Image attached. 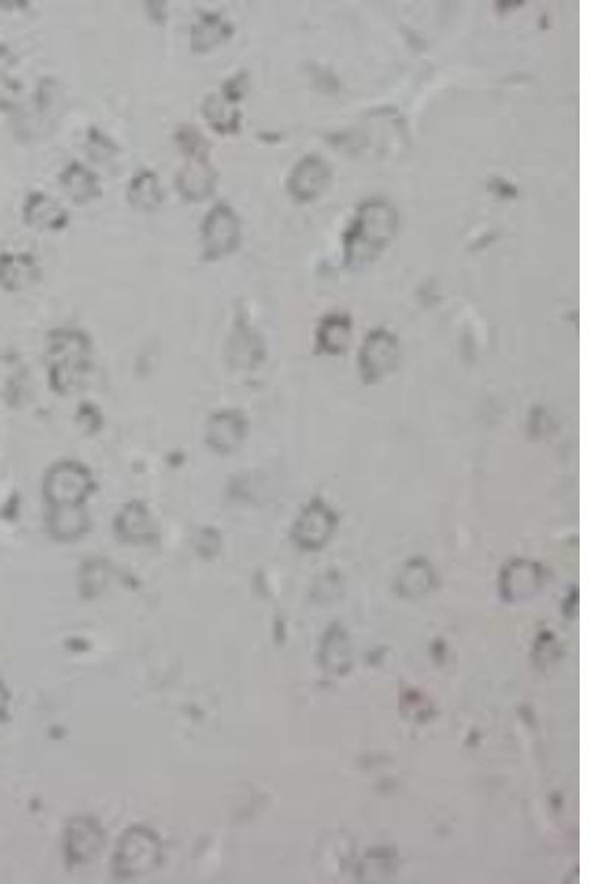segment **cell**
Returning a JSON list of instances; mask_svg holds the SVG:
<instances>
[{"label":"cell","mask_w":590,"mask_h":884,"mask_svg":"<svg viewBox=\"0 0 590 884\" xmlns=\"http://www.w3.org/2000/svg\"><path fill=\"white\" fill-rule=\"evenodd\" d=\"M130 207L139 213H152L161 207L164 201L160 179L151 170H141L130 180L126 192Z\"/></svg>","instance_id":"cell-18"},{"label":"cell","mask_w":590,"mask_h":884,"mask_svg":"<svg viewBox=\"0 0 590 884\" xmlns=\"http://www.w3.org/2000/svg\"><path fill=\"white\" fill-rule=\"evenodd\" d=\"M42 270L29 252H2L0 254V288L20 292L36 285Z\"/></svg>","instance_id":"cell-11"},{"label":"cell","mask_w":590,"mask_h":884,"mask_svg":"<svg viewBox=\"0 0 590 884\" xmlns=\"http://www.w3.org/2000/svg\"><path fill=\"white\" fill-rule=\"evenodd\" d=\"M145 5H147L148 17L154 23L160 24V26L166 24L167 17H169V9H167L166 2H147Z\"/></svg>","instance_id":"cell-27"},{"label":"cell","mask_w":590,"mask_h":884,"mask_svg":"<svg viewBox=\"0 0 590 884\" xmlns=\"http://www.w3.org/2000/svg\"><path fill=\"white\" fill-rule=\"evenodd\" d=\"M228 360L235 367H254L263 359V344L253 329L245 325H236L229 338Z\"/></svg>","instance_id":"cell-20"},{"label":"cell","mask_w":590,"mask_h":884,"mask_svg":"<svg viewBox=\"0 0 590 884\" xmlns=\"http://www.w3.org/2000/svg\"><path fill=\"white\" fill-rule=\"evenodd\" d=\"M59 183L68 198L79 207H85L102 196L98 176L77 161L68 164L59 174Z\"/></svg>","instance_id":"cell-16"},{"label":"cell","mask_w":590,"mask_h":884,"mask_svg":"<svg viewBox=\"0 0 590 884\" xmlns=\"http://www.w3.org/2000/svg\"><path fill=\"white\" fill-rule=\"evenodd\" d=\"M234 26L220 14H201L191 28V51L195 55H206L219 48L234 36Z\"/></svg>","instance_id":"cell-15"},{"label":"cell","mask_w":590,"mask_h":884,"mask_svg":"<svg viewBox=\"0 0 590 884\" xmlns=\"http://www.w3.org/2000/svg\"><path fill=\"white\" fill-rule=\"evenodd\" d=\"M23 219L27 226L45 232H61L70 223L68 211L43 192H33L27 196L23 207Z\"/></svg>","instance_id":"cell-12"},{"label":"cell","mask_w":590,"mask_h":884,"mask_svg":"<svg viewBox=\"0 0 590 884\" xmlns=\"http://www.w3.org/2000/svg\"><path fill=\"white\" fill-rule=\"evenodd\" d=\"M43 491L54 506H79L92 491V478L77 463H61L49 470Z\"/></svg>","instance_id":"cell-8"},{"label":"cell","mask_w":590,"mask_h":884,"mask_svg":"<svg viewBox=\"0 0 590 884\" xmlns=\"http://www.w3.org/2000/svg\"><path fill=\"white\" fill-rule=\"evenodd\" d=\"M86 146H88L89 157L93 158L96 163L108 161L110 158L116 157L118 152L116 143L95 127L89 130L88 145Z\"/></svg>","instance_id":"cell-24"},{"label":"cell","mask_w":590,"mask_h":884,"mask_svg":"<svg viewBox=\"0 0 590 884\" xmlns=\"http://www.w3.org/2000/svg\"><path fill=\"white\" fill-rule=\"evenodd\" d=\"M402 348L394 333L387 329H375L363 339L359 350V373L363 384L374 385L383 381L399 366Z\"/></svg>","instance_id":"cell-6"},{"label":"cell","mask_w":590,"mask_h":884,"mask_svg":"<svg viewBox=\"0 0 590 884\" xmlns=\"http://www.w3.org/2000/svg\"><path fill=\"white\" fill-rule=\"evenodd\" d=\"M90 342L77 331H57L51 336L49 359L54 388L61 394L76 391L89 370Z\"/></svg>","instance_id":"cell-3"},{"label":"cell","mask_w":590,"mask_h":884,"mask_svg":"<svg viewBox=\"0 0 590 884\" xmlns=\"http://www.w3.org/2000/svg\"><path fill=\"white\" fill-rule=\"evenodd\" d=\"M117 534L127 543H151L155 538V526L144 504L130 503L124 507L116 521Z\"/></svg>","instance_id":"cell-19"},{"label":"cell","mask_w":590,"mask_h":884,"mask_svg":"<svg viewBox=\"0 0 590 884\" xmlns=\"http://www.w3.org/2000/svg\"><path fill=\"white\" fill-rule=\"evenodd\" d=\"M248 90V76L247 73H239L236 76L231 77V79L226 80L222 86V98L225 99L228 104L234 105L241 102L242 99L245 98V93Z\"/></svg>","instance_id":"cell-25"},{"label":"cell","mask_w":590,"mask_h":884,"mask_svg":"<svg viewBox=\"0 0 590 884\" xmlns=\"http://www.w3.org/2000/svg\"><path fill=\"white\" fill-rule=\"evenodd\" d=\"M176 145L186 158L176 176V189L186 202H203L216 192L219 173L211 164L210 143L192 126H182L175 135Z\"/></svg>","instance_id":"cell-2"},{"label":"cell","mask_w":590,"mask_h":884,"mask_svg":"<svg viewBox=\"0 0 590 884\" xmlns=\"http://www.w3.org/2000/svg\"><path fill=\"white\" fill-rule=\"evenodd\" d=\"M352 332V320L346 314H329L316 332V348L326 356H340L349 348Z\"/></svg>","instance_id":"cell-17"},{"label":"cell","mask_w":590,"mask_h":884,"mask_svg":"<svg viewBox=\"0 0 590 884\" xmlns=\"http://www.w3.org/2000/svg\"><path fill=\"white\" fill-rule=\"evenodd\" d=\"M434 584V572L425 560H412L402 577H400V591L406 596H419L427 593Z\"/></svg>","instance_id":"cell-23"},{"label":"cell","mask_w":590,"mask_h":884,"mask_svg":"<svg viewBox=\"0 0 590 884\" xmlns=\"http://www.w3.org/2000/svg\"><path fill=\"white\" fill-rule=\"evenodd\" d=\"M543 571L529 560H512L502 572V594L506 600H523L542 587Z\"/></svg>","instance_id":"cell-13"},{"label":"cell","mask_w":590,"mask_h":884,"mask_svg":"<svg viewBox=\"0 0 590 884\" xmlns=\"http://www.w3.org/2000/svg\"><path fill=\"white\" fill-rule=\"evenodd\" d=\"M163 859L160 836L148 827L136 826L118 839L113 857V874L118 880L147 876Z\"/></svg>","instance_id":"cell-4"},{"label":"cell","mask_w":590,"mask_h":884,"mask_svg":"<svg viewBox=\"0 0 590 884\" xmlns=\"http://www.w3.org/2000/svg\"><path fill=\"white\" fill-rule=\"evenodd\" d=\"M105 846V833L98 821L89 817L74 818L64 834V851L70 865L95 861Z\"/></svg>","instance_id":"cell-9"},{"label":"cell","mask_w":590,"mask_h":884,"mask_svg":"<svg viewBox=\"0 0 590 884\" xmlns=\"http://www.w3.org/2000/svg\"><path fill=\"white\" fill-rule=\"evenodd\" d=\"M331 182V168L316 155L303 158L288 179V192L295 201L310 202L322 195Z\"/></svg>","instance_id":"cell-10"},{"label":"cell","mask_w":590,"mask_h":884,"mask_svg":"<svg viewBox=\"0 0 590 884\" xmlns=\"http://www.w3.org/2000/svg\"><path fill=\"white\" fill-rule=\"evenodd\" d=\"M397 227L399 216L388 202L383 199L365 202L344 235L347 266L356 269L377 260L393 241Z\"/></svg>","instance_id":"cell-1"},{"label":"cell","mask_w":590,"mask_h":884,"mask_svg":"<svg viewBox=\"0 0 590 884\" xmlns=\"http://www.w3.org/2000/svg\"><path fill=\"white\" fill-rule=\"evenodd\" d=\"M247 435V420L238 412H223L207 426V444L217 453H234Z\"/></svg>","instance_id":"cell-14"},{"label":"cell","mask_w":590,"mask_h":884,"mask_svg":"<svg viewBox=\"0 0 590 884\" xmlns=\"http://www.w3.org/2000/svg\"><path fill=\"white\" fill-rule=\"evenodd\" d=\"M340 518L324 498L316 497L304 507L294 522V543L307 552L324 549L337 531Z\"/></svg>","instance_id":"cell-7"},{"label":"cell","mask_w":590,"mask_h":884,"mask_svg":"<svg viewBox=\"0 0 590 884\" xmlns=\"http://www.w3.org/2000/svg\"><path fill=\"white\" fill-rule=\"evenodd\" d=\"M49 529L57 540H77L88 531L89 518L79 506H55L49 516Z\"/></svg>","instance_id":"cell-22"},{"label":"cell","mask_w":590,"mask_h":884,"mask_svg":"<svg viewBox=\"0 0 590 884\" xmlns=\"http://www.w3.org/2000/svg\"><path fill=\"white\" fill-rule=\"evenodd\" d=\"M241 244V220L234 208L226 202L214 205L201 224L203 260L207 263L223 260L234 254Z\"/></svg>","instance_id":"cell-5"},{"label":"cell","mask_w":590,"mask_h":884,"mask_svg":"<svg viewBox=\"0 0 590 884\" xmlns=\"http://www.w3.org/2000/svg\"><path fill=\"white\" fill-rule=\"evenodd\" d=\"M208 126L222 136L236 135L241 129V112L217 95L208 96L201 107Z\"/></svg>","instance_id":"cell-21"},{"label":"cell","mask_w":590,"mask_h":884,"mask_svg":"<svg viewBox=\"0 0 590 884\" xmlns=\"http://www.w3.org/2000/svg\"><path fill=\"white\" fill-rule=\"evenodd\" d=\"M219 535L211 529H204L198 537V550L204 553V556L211 557L219 550Z\"/></svg>","instance_id":"cell-26"}]
</instances>
